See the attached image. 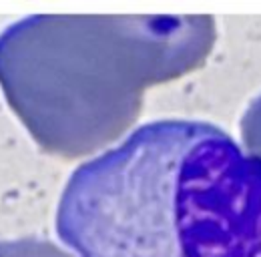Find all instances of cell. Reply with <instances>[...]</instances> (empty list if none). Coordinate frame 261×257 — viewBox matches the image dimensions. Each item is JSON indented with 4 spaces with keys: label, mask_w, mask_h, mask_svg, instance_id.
<instances>
[{
    "label": "cell",
    "mask_w": 261,
    "mask_h": 257,
    "mask_svg": "<svg viewBox=\"0 0 261 257\" xmlns=\"http://www.w3.org/2000/svg\"><path fill=\"white\" fill-rule=\"evenodd\" d=\"M57 233L81 257H261V159L211 123H147L70 175Z\"/></svg>",
    "instance_id": "cell-1"
},
{
    "label": "cell",
    "mask_w": 261,
    "mask_h": 257,
    "mask_svg": "<svg viewBox=\"0 0 261 257\" xmlns=\"http://www.w3.org/2000/svg\"><path fill=\"white\" fill-rule=\"evenodd\" d=\"M55 249L40 241H0V257H50Z\"/></svg>",
    "instance_id": "cell-2"
}]
</instances>
